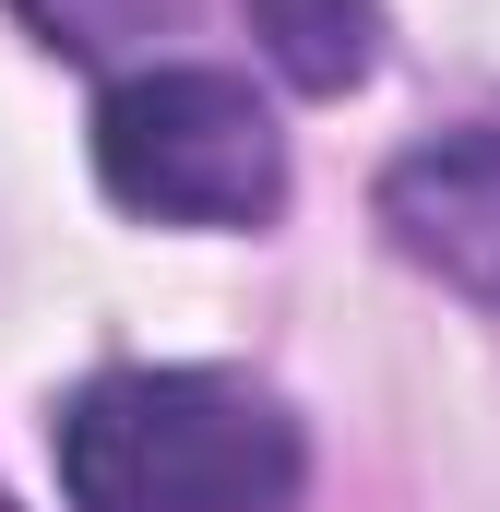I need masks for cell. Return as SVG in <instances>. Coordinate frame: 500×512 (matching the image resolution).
Wrapping results in <instances>:
<instances>
[{"instance_id":"obj_1","label":"cell","mask_w":500,"mask_h":512,"mask_svg":"<svg viewBox=\"0 0 500 512\" xmlns=\"http://www.w3.org/2000/svg\"><path fill=\"white\" fill-rule=\"evenodd\" d=\"M48 453L72 512H286L310 477L298 417L239 370H96Z\"/></svg>"},{"instance_id":"obj_2","label":"cell","mask_w":500,"mask_h":512,"mask_svg":"<svg viewBox=\"0 0 500 512\" xmlns=\"http://www.w3.org/2000/svg\"><path fill=\"white\" fill-rule=\"evenodd\" d=\"M96 179L155 227H274L286 215V131L215 60H143L96 96Z\"/></svg>"},{"instance_id":"obj_3","label":"cell","mask_w":500,"mask_h":512,"mask_svg":"<svg viewBox=\"0 0 500 512\" xmlns=\"http://www.w3.org/2000/svg\"><path fill=\"white\" fill-rule=\"evenodd\" d=\"M381 239L417 274H441L453 298L500 310V120L405 143L381 167Z\"/></svg>"},{"instance_id":"obj_4","label":"cell","mask_w":500,"mask_h":512,"mask_svg":"<svg viewBox=\"0 0 500 512\" xmlns=\"http://www.w3.org/2000/svg\"><path fill=\"white\" fill-rule=\"evenodd\" d=\"M250 36L298 96H346L381 60V0H250Z\"/></svg>"},{"instance_id":"obj_5","label":"cell","mask_w":500,"mask_h":512,"mask_svg":"<svg viewBox=\"0 0 500 512\" xmlns=\"http://www.w3.org/2000/svg\"><path fill=\"white\" fill-rule=\"evenodd\" d=\"M48 48H72V60H108V48H143L179 0H12Z\"/></svg>"},{"instance_id":"obj_6","label":"cell","mask_w":500,"mask_h":512,"mask_svg":"<svg viewBox=\"0 0 500 512\" xmlns=\"http://www.w3.org/2000/svg\"><path fill=\"white\" fill-rule=\"evenodd\" d=\"M0 512H12V501H0Z\"/></svg>"}]
</instances>
